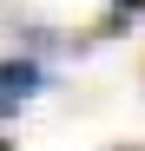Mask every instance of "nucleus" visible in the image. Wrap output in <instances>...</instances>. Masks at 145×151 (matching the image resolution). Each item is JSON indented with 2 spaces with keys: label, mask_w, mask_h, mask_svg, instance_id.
<instances>
[{
  "label": "nucleus",
  "mask_w": 145,
  "mask_h": 151,
  "mask_svg": "<svg viewBox=\"0 0 145 151\" xmlns=\"http://www.w3.org/2000/svg\"><path fill=\"white\" fill-rule=\"evenodd\" d=\"M40 86H46V72H40L33 59H0V118H13Z\"/></svg>",
  "instance_id": "nucleus-1"
},
{
  "label": "nucleus",
  "mask_w": 145,
  "mask_h": 151,
  "mask_svg": "<svg viewBox=\"0 0 145 151\" xmlns=\"http://www.w3.org/2000/svg\"><path fill=\"white\" fill-rule=\"evenodd\" d=\"M0 151H13V145H7V138H0Z\"/></svg>",
  "instance_id": "nucleus-2"
}]
</instances>
